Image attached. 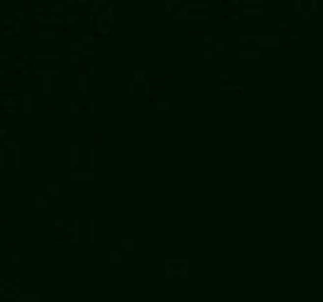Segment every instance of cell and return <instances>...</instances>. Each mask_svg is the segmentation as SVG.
I'll use <instances>...</instances> for the list:
<instances>
[{
    "label": "cell",
    "mask_w": 323,
    "mask_h": 302,
    "mask_svg": "<svg viewBox=\"0 0 323 302\" xmlns=\"http://www.w3.org/2000/svg\"><path fill=\"white\" fill-rule=\"evenodd\" d=\"M165 275L170 279H184L186 277V260L184 258H170L165 263Z\"/></svg>",
    "instance_id": "obj_1"
},
{
    "label": "cell",
    "mask_w": 323,
    "mask_h": 302,
    "mask_svg": "<svg viewBox=\"0 0 323 302\" xmlns=\"http://www.w3.org/2000/svg\"><path fill=\"white\" fill-rule=\"evenodd\" d=\"M131 249H133L131 242H126V240H114L112 247H109L114 260H131V256H133Z\"/></svg>",
    "instance_id": "obj_2"
},
{
    "label": "cell",
    "mask_w": 323,
    "mask_h": 302,
    "mask_svg": "<svg viewBox=\"0 0 323 302\" xmlns=\"http://www.w3.org/2000/svg\"><path fill=\"white\" fill-rule=\"evenodd\" d=\"M75 237L79 242H91L93 240V226L91 223H77L75 226Z\"/></svg>",
    "instance_id": "obj_3"
},
{
    "label": "cell",
    "mask_w": 323,
    "mask_h": 302,
    "mask_svg": "<svg viewBox=\"0 0 323 302\" xmlns=\"http://www.w3.org/2000/svg\"><path fill=\"white\" fill-rule=\"evenodd\" d=\"M37 202L40 204H54L56 202V188L54 186H42L37 191Z\"/></svg>",
    "instance_id": "obj_4"
},
{
    "label": "cell",
    "mask_w": 323,
    "mask_h": 302,
    "mask_svg": "<svg viewBox=\"0 0 323 302\" xmlns=\"http://www.w3.org/2000/svg\"><path fill=\"white\" fill-rule=\"evenodd\" d=\"M205 51L207 53H223V40L221 37H210L207 42H205Z\"/></svg>",
    "instance_id": "obj_5"
},
{
    "label": "cell",
    "mask_w": 323,
    "mask_h": 302,
    "mask_svg": "<svg viewBox=\"0 0 323 302\" xmlns=\"http://www.w3.org/2000/svg\"><path fill=\"white\" fill-rule=\"evenodd\" d=\"M242 91V77L240 75H228L223 79V91Z\"/></svg>",
    "instance_id": "obj_6"
},
{
    "label": "cell",
    "mask_w": 323,
    "mask_h": 302,
    "mask_svg": "<svg viewBox=\"0 0 323 302\" xmlns=\"http://www.w3.org/2000/svg\"><path fill=\"white\" fill-rule=\"evenodd\" d=\"M75 165L77 168H84V165H91V151L88 149H77L75 151Z\"/></svg>",
    "instance_id": "obj_7"
},
{
    "label": "cell",
    "mask_w": 323,
    "mask_h": 302,
    "mask_svg": "<svg viewBox=\"0 0 323 302\" xmlns=\"http://www.w3.org/2000/svg\"><path fill=\"white\" fill-rule=\"evenodd\" d=\"M81 184H84V186H91V184H93V175H91V172H77V175H75V186H81Z\"/></svg>",
    "instance_id": "obj_8"
},
{
    "label": "cell",
    "mask_w": 323,
    "mask_h": 302,
    "mask_svg": "<svg viewBox=\"0 0 323 302\" xmlns=\"http://www.w3.org/2000/svg\"><path fill=\"white\" fill-rule=\"evenodd\" d=\"M2 286H5V288H2V295H14V293H17V286H19V281H14V279H12V281H5V284H2Z\"/></svg>",
    "instance_id": "obj_9"
},
{
    "label": "cell",
    "mask_w": 323,
    "mask_h": 302,
    "mask_svg": "<svg viewBox=\"0 0 323 302\" xmlns=\"http://www.w3.org/2000/svg\"><path fill=\"white\" fill-rule=\"evenodd\" d=\"M175 14H177V17H182V14H184V5H182V2H170V17H175Z\"/></svg>",
    "instance_id": "obj_10"
},
{
    "label": "cell",
    "mask_w": 323,
    "mask_h": 302,
    "mask_svg": "<svg viewBox=\"0 0 323 302\" xmlns=\"http://www.w3.org/2000/svg\"><path fill=\"white\" fill-rule=\"evenodd\" d=\"M105 144V135L100 133V130H96L93 133V147H103Z\"/></svg>",
    "instance_id": "obj_11"
},
{
    "label": "cell",
    "mask_w": 323,
    "mask_h": 302,
    "mask_svg": "<svg viewBox=\"0 0 323 302\" xmlns=\"http://www.w3.org/2000/svg\"><path fill=\"white\" fill-rule=\"evenodd\" d=\"M17 212H19V204H12V207H5V219H12V216H17Z\"/></svg>",
    "instance_id": "obj_12"
},
{
    "label": "cell",
    "mask_w": 323,
    "mask_h": 302,
    "mask_svg": "<svg viewBox=\"0 0 323 302\" xmlns=\"http://www.w3.org/2000/svg\"><path fill=\"white\" fill-rule=\"evenodd\" d=\"M205 30H202V26H188V30H186V35H202Z\"/></svg>",
    "instance_id": "obj_13"
},
{
    "label": "cell",
    "mask_w": 323,
    "mask_h": 302,
    "mask_svg": "<svg viewBox=\"0 0 323 302\" xmlns=\"http://www.w3.org/2000/svg\"><path fill=\"white\" fill-rule=\"evenodd\" d=\"M205 9H202V5H191L188 7V14H202Z\"/></svg>",
    "instance_id": "obj_14"
},
{
    "label": "cell",
    "mask_w": 323,
    "mask_h": 302,
    "mask_svg": "<svg viewBox=\"0 0 323 302\" xmlns=\"http://www.w3.org/2000/svg\"><path fill=\"white\" fill-rule=\"evenodd\" d=\"M75 302H93V298H75Z\"/></svg>",
    "instance_id": "obj_15"
},
{
    "label": "cell",
    "mask_w": 323,
    "mask_h": 302,
    "mask_svg": "<svg viewBox=\"0 0 323 302\" xmlns=\"http://www.w3.org/2000/svg\"><path fill=\"white\" fill-rule=\"evenodd\" d=\"M21 302H37V300H35V298H30V300H21Z\"/></svg>",
    "instance_id": "obj_16"
}]
</instances>
